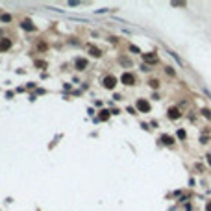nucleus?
<instances>
[{
    "instance_id": "obj_1",
    "label": "nucleus",
    "mask_w": 211,
    "mask_h": 211,
    "mask_svg": "<svg viewBox=\"0 0 211 211\" xmlns=\"http://www.w3.org/2000/svg\"><path fill=\"white\" fill-rule=\"evenodd\" d=\"M102 83H104L106 89H115V85H117V78H115V76H106Z\"/></svg>"
},
{
    "instance_id": "obj_2",
    "label": "nucleus",
    "mask_w": 211,
    "mask_h": 211,
    "mask_svg": "<svg viewBox=\"0 0 211 211\" xmlns=\"http://www.w3.org/2000/svg\"><path fill=\"white\" fill-rule=\"evenodd\" d=\"M120 80H122L124 85H133V83H135V76H133V74H130V72H124Z\"/></svg>"
},
{
    "instance_id": "obj_3",
    "label": "nucleus",
    "mask_w": 211,
    "mask_h": 211,
    "mask_svg": "<svg viewBox=\"0 0 211 211\" xmlns=\"http://www.w3.org/2000/svg\"><path fill=\"white\" fill-rule=\"evenodd\" d=\"M11 48V39H8V37H2L0 39V52H6V50Z\"/></svg>"
},
{
    "instance_id": "obj_4",
    "label": "nucleus",
    "mask_w": 211,
    "mask_h": 211,
    "mask_svg": "<svg viewBox=\"0 0 211 211\" xmlns=\"http://www.w3.org/2000/svg\"><path fill=\"white\" fill-rule=\"evenodd\" d=\"M137 109H139V111L148 113L150 111V104L146 102V100H137Z\"/></svg>"
},
{
    "instance_id": "obj_5",
    "label": "nucleus",
    "mask_w": 211,
    "mask_h": 211,
    "mask_svg": "<svg viewBox=\"0 0 211 211\" xmlns=\"http://www.w3.org/2000/svg\"><path fill=\"white\" fill-rule=\"evenodd\" d=\"M21 26L26 30V32H35V30H37V28H35L33 24H32V21H30V19H24V21L21 22Z\"/></svg>"
},
{
    "instance_id": "obj_6",
    "label": "nucleus",
    "mask_w": 211,
    "mask_h": 211,
    "mask_svg": "<svg viewBox=\"0 0 211 211\" xmlns=\"http://www.w3.org/2000/svg\"><path fill=\"white\" fill-rule=\"evenodd\" d=\"M180 117H182V113H180L178 108H170L169 109V119L170 120H176V119H180Z\"/></svg>"
},
{
    "instance_id": "obj_7",
    "label": "nucleus",
    "mask_w": 211,
    "mask_h": 211,
    "mask_svg": "<svg viewBox=\"0 0 211 211\" xmlns=\"http://www.w3.org/2000/svg\"><path fill=\"white\" fill-rule=\"evenodd\" d=\"M143 59H144L146 63H150V65L158 63V56H154V54H143Z\"/></svg>"
},
{
    "instance_id": "obj_8",
    "label": "nucleus",
    "mask_w": 211,
    "mask_h": 211,
    "mask_svg": "<svg viewBox=\"0 0 211 211\" xmlns=\"http://www.w3.org/2000/svg\"><path fill=\"white\" fill-rule=\"evenodd\" d=\"M74 65H76V69H78V70H83L85 67H87V61H85V59H82V58H78Z\"/></svg>"
},
{
    "instance_id": "obj_9",
    "label": "nucleus",
    "mask_w": 211,
    "mask_h": 211,
    "mask_svg": "<svg viewBox=\"0 0 211 211\" xmlns=\"http://www.w3.org/2000/svg\"><path fill=\"white\" fill-rule=\"evenodd\" d=\"M161 143L163 144H172L174 143V137H170V135L165 133V135H161Z\"/></svg>"
},
{
    "instance_id": "obj_10",
    "label": "nucleus",
    "mask_w": 211,
    "mask_h": 211,
    "mask_svg": "<svg viewBox=\"0 0 211 211\" xmlns=\"http://www.w3.org/2000/svg\"><path fill=\"white\" fill-rule=\"evenodd\" d=\"M89 52H91V56H93V58H100V56H102L100 48H94V47H89Z\"/></svg>"
},
{
    "instance_id": "obj_11",
    "label": "nucleus",
    "mask_w": 211,
    "mask_h": 211,
    "mask_svg": "<svg viewBox=\"0 0 211 211\" xmlns=\"http://www.w3.org/2000/svg\"><path fill=\"white\" fill-rule=\"evenodd\" d=\"M0 21L2 22H11V15H8V13H4L2 17H0Z\"/></svg>"
},
{
    "instance_id": "obj_12",
    "label": "nucleus",
    "mask_w": 211,
    "mask_h": 211,
    "mask_svg": "<svg viewBox=\"0 0 211 211\" xmlns=\"http://www.w3.org/2000/svg\"><path fill=\"white\" fill-rule=\"evenodd\" d=\"M148 83H150V87H154V89H155V87H159V80H150Z\"/></svg>"
},
{
    "instance_id": "obj_13",
    "label": "nucleus",
    "mask_w": 211,
    "mask_h": 211,
    "mask_svg": "<svg viewBox=\"0 0 211 211\" xmlns=\"http://www.w3.org/2000/svg\"><path fill=\"white\" fill-rule=\"evenodd\" d=\"M102 115H100V120H108V117H109V111H100Z\"/></svg>"
},
{
    "instance_id": "obj_14",
    "label": "nucleus",
    "mask_w": 211,
    "mask_h": 211,
    "mask_svg": "<svg viewBox=\"0 0 211 211\" xmlns=\"http://www.w3.org/2000/svg\"><path fill=\"white\" fill-rule=\"evenodd\" d=\"M202 113H204V117H205V119H209V120H211V111H209V109H202Z\"/></svg>"
},
{
    "instance_id": "obj_15",
    "label": "nucleus",
    "mask_w": 211,
    "mask_h": 211,
    "mask_svg": "<svg viewBox=\"0 0 211 211\" xmlns=\"http://www.w3.org/2000/svg\"><path fill=\"white\" fill-rule=\"evenodd\" d=\"M178 137L180 139H185V130H178Z\"/></svg>"
},
{
    "instance_id": "obj_16",
    "label": "nucleus",
    "mask_w": 211,
    "mask_h": 211,
    "mask_svg": "<svg viewBox=\"0 0 211 211\" xmlns=\"http://www.w3.org/2000/svg\"><path fill=\"white\" fill-rule=\"evenodd\" d=\"M167 72H169V74H172V76H174V69H172V67H167Z\"/></svg>"
},
{
    "instance_id": "obj_17",
    "label": "nucleus",
    "mask_w": 211,
    "mask_h": 211,
    "mask_svg": "<svg viewBox=\"0 0 211 211\" xmlns=\"http://www.w3.org/2000/svg\"><path fill=\"white\" fill-rule=\"evenodd\" d=\"M208 211H211V202H208V208H205Z\"/></svg>"
},
{
    "instance_id": "obj_18",
    "label": "nucleus",
    "mask_w": 211,
    "mask_h": 211,
    "mask_svg": "<svg viewBox=\"0 0 211 211\" xmlns=\"http://www.w3.org/2000/svg\"><path fill=\"white\" fill-rule=\"evenodd\" d=\"M208 163H209V165H211V154H209V155H208Z\"/></svg>"
}]
</instances>
